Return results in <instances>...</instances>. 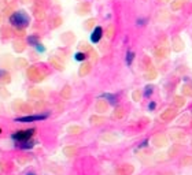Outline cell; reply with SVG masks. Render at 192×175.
Segmentation results:
<instances>
[{
	"label": "cell",
	"instance_id": "obj_1",
	"mask_svg": "<svg viewBox=\"0 0 192 175\" xmlns=\"http://www.w3.org/2000/svg\"><path fill=\"white\" fill-rule=\"evenodd\" d=\"M29 17L25 14V11H15L14 14L10 17V23L11 26L15 28H22L25 29L29 26Z\"/></svg>",
	"mask_w": 192,
	"mask_h": 175
},
{
	"label": "cell",
	"instance_id": "obj_2",
	"mask_svg": "<svg viewBox=\"0 0 192 175\" xmlns=\"http://www.w3.org/2000/svg\"><path fill=\"white\" fill-rule=\"evenodd\" d=\"M36 130L34 129H29V130H21V131H17L12 136V139L18 141V142H23V141H28V139L32 138V136L34 134Z\"/></svg>",
	"mask_w": 192,
	"mask_h": 175
},
{
	"label": "cell",
	"instance_id": "obj_3",
	"mask_svg": "<svg viewBox=\"0 0 192 175\" xmlns=\"http://www.w3.org/2000/svg\"><path fill=\"white\" fill-rule=\"evenodd\" d=\"M32 12H33V17H34L37 21H44L47 17V12H45V8L39 6V4H36L34 7H32Z\"/></svg>",
	"mask_w": 192,
	"mask_h": 175
},
{
	"label": "cell",
	"instance_id": "obj_4",
	"mask_svg": "<svg viewBox=\"0 0 192 175\" xmlns=\"http://www.w3.org/2000/svg\"><path fill=\"white\" fill-rule=\"evenodd\" d=\"M75 12L78 15H86L91 12V4L88 1H81V3L77 4L75 7Z\"/></svg>",
	"mask_w": 192,
	"mask_h": 175
},
{
	"label": "cell",
	"instance_id": "obj_5",
	"mask_svg": "<svg viewBox=\"0 0 192 175\" xmlns=\"http://www.w3.org/2000/svg\"><path fill=\"white\" fill-rule=\"evenodd\" d=\"M102 37H103V29L100 28V26H96L93 29L92 34H91V41L92 43H99L100 40H102Z\"/></svg>",
	"mask_w": 192,
	"mask_h": 175
},
{
	"label": "cell",
	"instance_id": "obj_6",
	"mask_svg": "<svg viewBox=\"0 0 192 175\" xmlns=\"http://www.w3.org/2000/svg\"><path fill=\"white\" fill-rule=\"evenodd\" d=\"M12 36H15V33L11 26H3V28L0 29V37H1V38H4V40L11 38Z\"/></svg>",
	"mask_w": 192,
	"mask_h": 175
},
{
	"label": "cell",
	"instance_id": "obj_7",
	"mask_svg": "<svg viewBox=\"0 0 192 175\" xmlns=\"http://www.w3.org/2000/svg\"><path fill=\"white\" fill-rule=\"evenodd\" d=\"M28 77L32 79V81H40V79L43 78V75L39 73V68L37 67H30L29 68L28 70Z\"/></svg>",
	"mask_w": 192,
	"mask_h": 175
},
{
	"label": "cell",
	"instance_id": "obj_8",
	"mask_svg": "<svg viewBox=\"0 0 192 175\" xmlns=\"http://www.w3.org/2000/svg\"><path fill=\"white\" fill-rule=\"evenodd\" d=\"M47 115H29V116H22V118H18L17 122H34V121H41V119H45Z\"/></svg>",
	"mask_w": 192,
	"mask_h": 175
},
{
	"label": "cell",
	"instance_id": "obj_9",
	"mask_svg": "<svg viewBox=\"0 0 192 175\" xmlns=\"http://www.w3.org/2000/svg\"><path fill=\"white\" fill-rule=\"evenodd\" d=\"M185 4V0H173L170 1V8L171 11H180Z\"/></svg>",
	"mask_w": 192,
	"mask_h": 175
},
{
	"label": "cell",
	"instance_id": "obj_10",
	"mask_svg": "<svg viewBox=\"0 0 192 175\" xmlns=\"http://www.w3.org/2000/svg\"><path fill=\"white\" fill-rule=\"evenodd\" d=\"M15 12V7H14V4H7L6 7H4V10L1 11V14L4 15V17H8L10 18L11 15Z\"/></svg>",
	"mask_w": 192,
	"mask_h": 175
},
{
	"label": "cell",
	"instance_id": "obj_11",
	"mask_svg": "<svg viewBox=\"0 0 192 175\" xmlns=\"http://www.w3.org/2000/svg\"><path fill=\"white\" fill-rule=\"evenodd\" d=\"M14 49H15V52H22V51L25 49V43H23L21 38L17 40L14 43Z\"/></svg>",
	"mask_w": 192,
	"mask_h": 175
},
{
	"label": "cell",
	"instance_id": "obj_12",
	"mask_svg": "<svg viewBox=\"0 0 192 175\" xmlns=\"http://www.w3.org/2000/svg\"><path fill=\"white\" fill-rule=\"evenodd\" d=\"M11 81V78H10V75H8V73H6V71H0V84H8Z\"/></svg>",
	"mask_w": 192,
	"mask_h": 175
},
{
	"label": "cell",
	"instance_id": "obj_13",
	"mask_svg": "<svg viewBox=\"0 0 192 175\" xmlns=\"http://www.w3.org/2000/svg\"><path fill=\"white\" fill-rule=\"evenodd\" d=\"M19 147H21L22 149H30V148L34 147V142H33V141H30V139H28V141L21 142V145H19Z\"/></svg>",
	"mask_w": 192,
	"mask_h": 175
},
{
	"label": "cell",
	"instance_id": "obj_14",
	"mask_svg": "<svg viewBox=\"0 0 192 175\" xmlns=\"http://www.w3.org/2000/svg\"><path fill=\"white\" fill-rule=\"evenodd\" d=\"M62 18L61 17H55V18L51 21V28H59V26L62 25Z\"/></svg>",
	"mask_w": 192,
	"mask_h": 175
},
{
	"label": "cell",
	"instance_id": "obj_15",
	"mask_svg": "<svg viewBox=\"0 0 192 175\" xmlns=\"http://www.w3.org/2000/svg\"><path fill=\"white\" fill-rule=\"evenodd\" d=\"M29 96L33 97H43V92L40 89H30L29 90Z\"/></svg>",
	"mask_w": 192,
	"mask_h": 175
},
{
	"label": "cell",
	"instance_id": "obj_16",
	"mask_svg": "<svg viewBox=\"0 0 192 175\" xmlns=\"http://www.w3.org/2000/svg\"><path fill=\"white\" fill-rule=\"evenodd\" d=\"M15 36L18 37V38H22V37H25L26 36V32H25V29H22V28H17V30H15Z\"/></svg>",
	"mask_w": 192,
	"mask_h": 175
},
{
	"label": "cell",
	"instance_id": "obj_17",
	"mask_svg": "<svg viewBox=\"0 0 192 175\" xmlns=\"http://www.w3.org/2000/svg\"><path fill=\"white\" fill-rule=\"evenodd\" d=\"M96 108H97V111H100V112H104V111L107 110V103L100 100L99 103H97V105H96Z\"/></svg>",
	"mask_w": 192,
	"mask_h": 175
},
{
	"label": "cell",
	"instance_id": "obj_18",
	"mask_svg": "<svg viewBox=\"0 0 192 175\" xmlns=\"http://www.w3.org/2000/svg\"><path fill=\"white\" fill-rule=\"evenodd\" d=\"M89 70H91V66H89V65H82L81 68H80V75H85V74H88Z\"/></svg>",
	"mask_w": 192,
	"mask_h": 175
},
{
	"label": "cell",
	"instance_id": "obj_19",
	"mask_svg": "<svg viewBox=\"0 0 192 175\" xmlns=\"http://www.w3.org/2000/svg\"><path fill=\"white\" fill-rule=\"evenodd\" d=\"M95 23H96V19H93V18H91V19H88V21H85V29H92L93 26H95Z\"/></svg>",
	"mask_w": 192,
	"mask_h": 175
},
{
	"label": "cell",
	"instance_id": "obj_20",
	"mask_svg": "<svg viewBox=\"0 0 192 175\" xmlns=\"http://www.w3.org/2000/svg\"><path fill=\"white\" fill-rule=\"evenodd\" d=\"M74 57H75V60L82 62V60H85L86 59V54H84V52H77Z\"/></svg>",
	"mask_w": 192,
	"mask_h": 175
},
{
	"label": "cell",
	"instance_id": "obj_21",
	"mask_svg": "<svg viewBox=\"0 0 192 175\" xmlns=\"http://www.w3.org/2000/svg\"><path fill=\"white\" fill-rule=\"evenodd\" d=\"M113 36H114V26L113 25H108V28H107V30H106V37L111 38Z\"/></svg>",
	"mask_w": 192,
	"mask_h": 175
},
{
	"label": "cell",
	"instance_id": "obj_22",
	"mask_svg": "<svg viewBox=\"0 0 192 175\" xmlns=\"http://www.w3.org/2000/svg\"><path fill=\"white\" fill-rule=\"evenodd\" d=\"M28 41H29V44H33V45H37V44H39V37L37 36H30L28 38Z\"/></svg>",
	"mask_w": 192,
	"mask_h": 175
},
{
	"label": "cell",
	"instance_id": "obj_23",
	"mask_svg": "<svg viewBox=\"0 0 192 175\" xmlns=\"http://www.w3.org/2000/svg\"><path fill=\"white\" fill-rule=\"evenodd\" d=\"M133 57H135V54H133L132 51H129V52H128V56H126V63H128V65H132V60H133Z\"/></svg>",
	"mask_w": 192,
	"mask_h": 175
},
{
	"label": "cell",
	"instance_id": "obj_24",
	"mask_svg": "<svg viewBox=\"0 0 192 175\" xmlns=\"http://www.w3.org/2000/svg\"><path fill=\"white\" fill-rule=\"evenodd\" d=\"M17 65H18V67H26V66H28V62H26L25 59H18Z\"/></svg>",
	"mask_w": 192,
	"mask_h": 175
},
{
	"label": "cell",
	"instance_id": "obj_25",
	"mask_svg": "<svg viewBox=\"0 0 192 175\" xmlns=\"http://www.w3.org/2000/svg\"><path fill=\"white\" fill-rule=\"evenodd\" d=\"M50 62H51V63H52V65L55 66V67H56V68H59V70H62V65H61V63H59V62H58V60H55L53 57H51V59H50Z\"/></svg>",
	"mask_w": 192,
	"mask_h": 175
},
{
	"label": "cell",
	"instance_id": "obj_26",
	"mask_svg": "<svg viewBox=\"0 0 192 175\" xmlns=\"http://www.w3.org/2000/svg\"><path fill=\"white\" fill-rule=\"evenodd\" d=\"M103 97H107V99H108V101H110L111 104H115V96H113V94H104Z\"/></svg>",
	"mask_w": 192,
	"mask_h": 175
},
{
	"label": "cell",
	"instance_id": "obj_27",
	"mask_svg": "<svg viewBox=\"0 0 192 175\" xmlns=\"http://www.w3.org/2000/svg\"><path fill=\"white\" fill-rule=\"evenodd\" d=\"M69 94H70V88L69 86H66L63 89V92H62V96L63 97H69Z\"/></svg>",
	"mask_w": 192,
	"mask_h": 175
},
{
	"label": "cell",
	"instance_id": "obj_28",
	"mask_svg": "<svg viewBox=\"0 0 192 175\" xmlns=\"http://www.w3.org/2000/svg\"><path fill=\"white\" fill-rule=\"evenodd\" d=\"M0 97H8V92L4 88H0Z\"/></svg>",
	"mask_w": 192,
	"mask_h": 175
},
{
	"label": "cell",
	"instance_id": "obj_29",
	"mask_svg": "<svg viewBox=\"0 0 192 175\" xmlns=\"http://www.w3.org/2000/svg\"><path fill=\"white\" fill-rule=\"evenodd\" d=\"M6 6H7V1L6 0H0V11H3Z\"/></svg>",
	"mask_w": 192,
	"mask_h": 175
},
{
	"label": "cell",
	"instance_id": "obj_30",
	"mask_svg": "<svg viewBox=\"0 0 192 175\" xmlns=\"http://www.w3.org/2000/svg\"><path fill=\"white\" fill-rule=\"evenodd\" d=\"M151 92H152V88H151V86H147L144 94H146V96H149V94H151Z\"/></svg>",
	"mask_w": 192,
	"mask_h": 175
},
{
	"label": "cell",
	"instance_id": "obj_31",
	"mask_svg": "<svg viewBox=\"0 0 192 175\" xmlns=\"http://www.w3.org/2000/svg\"><path fill=\"white\" fill-rule=\"evenodd\" d=\"M69 131H71V134H75V133L80 131V127H70V129H69Z\"/></svg>",
	"mask_w": 192,
	"mask_h": 175
},
{
	"label": "cell",
	"instance_id": "obj_32",
	"mask_svg": "<svg viewBox=\"0 0 192 175\" xmlns=\"http://www.w3.org/2000/svg\"><path fill=\"white\" fill-rule=\"evenodd\" d=\"M115 116H117V118H121V116H122V110H119V108H118V110L115 111Z\"/></svg>",
	"mask_w": 192,
	"mask_h": 175
},
{
	"label": "cell",
	"instance_id": "obj_33",
	"mask_svg": "<svg viewBox=\"0 0 192 175\" xmlns=\"http://www.w3.org/2000/svg\"><path fill=\"white\" fill-rule=\"evenodd\" d=\"M171 115H173V112H171V110H167V112L163 115V118H170Z\"/></svg>",
	"mask_w": 192,
	"mask_h": 175
},
{
	"label": "cell",
	"instance_id": "obj_34",
	"mask_svg": "<svg viewBox=\"0 0 192 175\" xmlns=\"http://www.w3.org/2000/svg\"><path fill=\"white\" fill-rule=\"evenodd\" d=\"M91 121H93V123H100L102 119H97V118H91Z\"/></svg>",
	"mask_w": 192,
	"mask_h": 175
},
{
	"label": "cell",
	"instance_id": "obj_35",
	"mask_svg": "<svg viewBox=\"0 0 192 175\" xmlns=\"http://www.w3.org/2000/svg\"><path fill=\"white\" fill-rule=\"evenodd\" d=\"M149 110H151V111H154V108H155V103H149Z\"/></svg>",
	"mask_w": 192,
	"mask_h": 175
},
{
	"label": "cell",
	"instance_id": "obj_36",
	"mask_svg": "<svg viewBox=\"0 0 192 175\" xmlns=\"http://www.w3.org/2000/svg\"><path fill=\"white\" fill-rule=\"evenodd\" d=\"M3 22H4V15L0 14V25H3Z\"/></svg>",
	"mask_w": 192,
	"mask_h": 175
},
{
	"label": "cell",
	"instance_id": "obj_37",
	"mask_svg": "<svg viewBox=\"0 0 192 175\" xmlns=\"http://www.w3.org/2000/svg\"><path fill=\"white\" fill-rule=\"evenodd\" d=\"M139 96H140V93H135V94H133V97H135V100H137V99H139Z\"/></svg>",
	"mask_w": 192,
	"mask_h": 175
},
{
	"label": "cell",
	"instance_id": "obj_38",
	"mask_svg": "<svg viewBox=\"0 0 192 175\" xmlns=\"http://www.w3.org/2000/svg\"><path fill=\"white\" fill-rule=\"evenodd\" d=\"M160 3H169V1H171V0H159Z\"/></svg>",
	"mask_w": 192,
	"mask_h": 175
},
{
	"label": "cell",
	"instance_id": "obj_39",
	"mask_svg": "<svg viewBox=\"0 0 192 175\" xmlns=\"http://www.w3.org/2000/svg\"><path fill=\"white\" fill-rule=\"evenodd\" d=\"M22 3H30V1H32V0H21Z\"/></svg>",
	"mask_w": 192,
	"mask_h": 175
},
{
	"label": "cell",
	"instance_id": "obj_40",
	"mask_svg": "<svg viewBox=\"0 0 192 175\" xmlns=\"http://www.w3.org/2000/svg\"><path fill=\"white\" fill-rule=\"evenodd\" d=\"M0 133H1V129H0Z\"/></svg>",
	"mask_w": 192,
	"mask_h": 175
},
{
	"label": "cell",
	"instance_id": "obj_41",
	"mask_svg": "<svg viewBox=\"0 0 192 175\" xmlns=\"http://www.w3.org/2000/svg\"><path fill=\"white\" fill-rule=\"evenodd\" d=\"M29 175H33V174H29Z\"/></svg>",
	"mask_w": 192,
	"mask_h": 175
}]
</instances>
